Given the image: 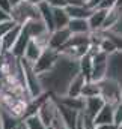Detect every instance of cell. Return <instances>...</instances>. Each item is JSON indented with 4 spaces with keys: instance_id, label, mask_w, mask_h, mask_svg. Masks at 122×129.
<instances>
[{
    "instance_id": "cell-1",
    "label": "cell",
    "mask_w": 122,
    "mask_h": 129,
    "mask_svg": "<svg viewBox=\"0 0 122 129\" xmlns=\"http://www.w3.org/2000/svg\"><path fill=\"white\" fill-rule=\"evenodd\" d=\"M38 18H41L39 9L36 5L30 3L29 0H23L20 5H17L11 11V20L20 26L26 24L29 20H38Z\"/></svg>"
},
{
    "instance_id": "cell-2",
    "label": "cell",
    "mask_w": 122,
    "mask_h": 129,
    "mask_svg": "<svg viewBox=\"0 0 122 129\" xmlns=\"http://www.w3.org/2000/svg\"><path fill=\"white\" fill-rule=\"evenodd\" d=\"M20 64H21V68H23L24 81H26V89H27L30 98L35 99V98H39L41 95H44L45 92H44V89H42L39 75L33 71V64L29 63V62L24 60V59H20Z\"/></svg>"
},
{
    "instance_id": "cell-3",
    "label": "cell",
    "mask_w": 122,
    "mask_h": 129,
    "mask_svg": "<svg viewBox=\"0 0 122 129\" xmlns=\"http://www.w3.org/2000/svg\"><path fill=\"white\" fill-rule=\"evenodd\" d=\"M99 96L104 99L106 104L116 105L121 102V93H122V86L112 77H107L101 80L99 83Z\"/></svg>"
},
{
    "instance_id": "cell-4",
    "label": "cell",
    "mask_w": 122,
    "mask_h": 129,
    "mask_svg": "<svg viewBox=\"0 0 122 129\" xmlns=\"http://www.w3.org/2000/svg\"><path fill=\"white\" fill-rule=\"evenodd\" d=\"M59 57H60V53H59L57 50H53V48H50V47L44 48L42 53H41V56H39V59L33 63V71H35L38 75L47 74L48 71L53 69L54 64L57 63Z\"/></svg>"
},
{
    "instance_id": "cell-5",
    "label": "cell",
    "mask_w": 122,
    "mask_h": 129,
    "mask_svg": "<svg viewBox=\"0 0 122 129\" xmlns=\"http://www.w3.org/2000/svg\"><path fill=\"white\" fill-rule=\"evenodd\" d=\"M57 114V102L53 96H50L48 99L44 101V104L39 107L36 116L39 117V120L47 126V128H51L53 125V120Z\"/></svg>"
},
{
    "instance_id": "cell-6",
    "label": "cell",
    "mask_w": 122,
    "mask_h": 129,
    "mask_svg": "<svg viewBox=\"0 0 122 129\" xmlns=\"http://www.w3.org/2000/svg\"><path fill=\"white\" fill-rule=\"evenodd\" d=\"M57 114H59V117L62 119V122L66 125L68 129H77V123H78V119H80V114L82 113L74 111V110H69V108L63 107V105H60L57 102Z\"/></svg>"
},
{
    "instance_id": "cell-7",
    "label": "cell",
    "mask_w": 122,
    "mask_h": 129,
    "mask_svg": "<svg viewBox=\"0 0 122 129\" xmlns=\"http://www.w3.org/2000/svg\"><path fill=\"white\" fill-rule=\"evenodd\" d=\"M71 38V32L65 27V29H57V30H53L50 33V41H48V47L53 48V50H57L60 51L62 48L65 47V44L69 41Z\"/></svg>"
},
{
    "instance_id": "cell-8",
    "label": "cell",
    "mask_w": 122,
    "mask_h": 129,
    "mask_svg": "<svg viewBox=\"0 0 122 129\" xmlns=\"http://www.w3.org/2000/svg\"><path fill=\"white\" fill-rule=\"evenodd\" d=\"M104 99L101 96H93V98H85V110L82 111L85 116L95 119V116L99 113V110L104 107Z\"/></svg>"
},
{
    "instance_id": "cell-9",
    "label": "cell",
    "mask_w": 122,
    "mask_h": 129,
    "mask_svg": "<svg viewBox=\"0 0 122 129\" xmlns=\"http://www.w3.org/2000/svg\"><path fill=\"white\" fill-rule=\"evenodd\" d=\"M29 41H30V35L26 32V29L23 27V29H21V33H20V36L17 38V41H15V44H14V47L11 48L9 53H11L12 56H15L17 59H23Z\"/></svg>"
},
{
    "instance_id": "cell-10",
    "label": "cell",
    "mask_w": 122,
    "mask_h": 129,
    "mask_svg": "<svg viewBox=\"0 0 122 129\" xmlns=\"http://www.w3.org/2000/svg\"><path fill=\"white\" fill-rule=\"evenodd\" d=\"M88 80L78 72L77 75H74L72 77V80L69 81V84H68V87H66V92H65V95L63 96H82V90H83V86H85V83H86Z\"/></svg>"
},
{
    "instance_id": "cell-11",
    "label": "cell",
    "mask_w": 122,
    "mask_h": 129,
    "mask_svg": "<svg viewBox=\"0 0 122 129\" xmlns=\"http://www.w3.org/2000/svg\"><path fill=\"white\" fill-rule=\"evenodd\" d=\"M54 99H56L60 105L69 108V110H74V111H78V113H82V111L85 110V98L83 96H75V98H72V96H57V98H54Z\"/></svg>"
},
{
    "instance_id": "cell-12",
    "label": "cell",
    "mask_w": 122,
    "mask_h": 129,
    "mask_svg": "<svg viewBox=\"0 0 122 129\" xmlns=\"http://www.w3.org/2000/svg\"><path fill=\"white\" fill-rule=\"evenodd\" d=\"M107 12L106 9H93L92 15L88 18V24H89V29L91 32H99L103 30V24L107 18Z\"/></svg>"
},
{
    "instance_id": "cell-13",
    "label": "cell",
    "mask_w": 122,
    "mask_h": 129,
    "mask_svg": "<svg viewBox=\"0 0 122 129\" xmlns=\"http://www.w3.org/2000/svg\"><path fill=\"white\" fill-rule=\"evenodd\" d=\"M23 27L26 29V32L30 35V39H35V38H38V36H41V35L48 32L45 23L41 18H38V20H29L26 24H23Z\"/></svg>"
},
{
    "instance_id": "cell-14",
    "label": "cell",
    "mask_w": 122,
    "mask_h": 129,
    "mask_svg": "<svg viewBox=\"0 0 122 129\" xmlns=\"http://www.w3.org/2000/svg\"><path fill=\"white\" fill-rule=\"evenodd\" d=\"M66 14L69 15V18L72 20H88L92 15L93 9H91L88 5H80V6H66L65 8Z\"/></svg>"
},
{
    "instance_id": "cell-15",
    "label": "cell",
    "mask_w": 122,
    "mask_h": 129,
    "mask_svg": "<svg viewBox=\"0 0 122 129\" xmlns=\"http://www.w3.org/2000/svg\"><path fill=\"white\" fill-rule=\"evenodd\" d=\"M113 114H115V105L112 104H104V107L99 110V113L95 116L93 123L98 125H107V123H113Z\"/></svg>"
},
{
    "instance_id": "cell-16",
    "label": "cell",
    "mask_w": 122,
    "mask_h": 129,
    "mask_svg": "<svg viewBox=\"0 0 122 129\" xmlns=\"http://www.w3.org/2000/svg\"><path fill=\"white\" fill-rule=\"evenodd\" d=\"M21 29H23V26H20V24H15L9 32L6 33L2 39H0V42H2V48H3V51H11V48L14 47V44H15V41H17V38L20 36V33H21Z\"/></svg>"
},
{
    "instance_id": "cell-17",
    "label": "cell",
    "mask_w": 122,
    "mask_h": 129,
    "mask_svg": "<svg viewBox=\"0 0 122 129\" xmlns=\"http://www.w3.org/2000/svg\"><path fill=\"white\" fill-rule=\"evenodd\" d=\"M69 20L71 18L66 14L65 8H53V26H54V30L68 27Z\"/></svg>"
},
{
    "instance_id": "cell-18",
    "label": "cell",
    "mask_w": 122,
    "mask_h": 129,
    "mask_svg": "<svg viewBox=\"0 0 122 129\" xmlns=\"http://www.w3.org/2000/svg\"><path fill=\"white\" fill-rule=\"evenodd\" d=\"M38 9H39L41 20L45 23V26H47L48 32L51 33L53 30H54V26H53V8H51V6H48L45 2H42V3H39V5H38Z\"/></svg>"
},
{
    "instance_id": "cell-19",
    "label": "cell",
    "mask_w": 122,
    "mask_h": 129,
    "mask_svg": "<svg viewBox=\"0 0 122 129\" xmlns=\"http://www.w3.org/2000/svg\"><path fill=\"white\" fill-rule=\"evenodd\" d=\"M42 47L41 45H38L33 39L29 41V44H27V48H26V51H24V56H23V59L24 60H27L29 63H35L38 59H39V56H41V53H42Z\"/></svg>"
},
{
    "instance_id": "cell-20",
    "label": "cell",
    "mask_w": 122,
    "mask_h": 129,
    "mask_svg": "<svg viewBox=\"0 0 122 129\" xmlns=\"http://www.w3.org/2000/svg\"><path fill=\"white\" fill-rule=\"evenodd\" d=\"M66 29L71 32V35H88V33H91L88 20H74L72 18V20H69Z\"/></svg>"
},
{
    "instance_id": "cell-21",
    "label": "cell",
    "mask_w": 122,
    "mask_h": 129,
    "mask_svg": "<svg viewBox=\"0 0 122 129\" xmlns=\"http://www.w3.org/2000/svg\"><path fill=\"white\" fill-rule=\"evenodd\" d=\"M78 72L86 78L91 80V74H92V57L89 54H85L83 57L78 59Z\"/></svg>"
},
{
    "instance_id": "cell-22",
    "label": "cell",
    "mask_w": 122,
    "mask_h": 129,
    "mask_svg": "<svg viewBox=\"0 0 122 129\" xmlns=\"http://www.w3.org/2000/svg\"><path fill=\"white\" fill-rule=\"evenodd\" d=\"M82 96L83 98H93V96H99V84L88 80L83 86V90H82Z\"/></svg>"
},
{
    "instance_id": "cell-23",
    "label": "cell",
    "mask_w": 122,
    "mask_h": 129,
    "mask_svg": "<svg viewBox=\"0 0 122 129\" xmlns=\"http://www.w3.org/2000/svg\"><path fill=\"white\" fill-rule=\"evenodd\" d=\"M20 123H21V120L12 117L11 114L5 113V111L2 110V128L0 129H15Z\"/></svg>"
},
{
    "instance_id": "cell-24",
    "label": "cell",
    "mask_w": 122,
    "mask_h": 129,
    "mask_svg": "<svg viewBox=\"0 0 122 129\" xmlns=\"http://www.w3.org/2000/svg\"><path fill=\"white\" fill-rule=\"evenodd\" d=\"M23 125L26 126V129H47V126L39 120V117L36 114L30 116V117H26L23 120Z\"/></svg>"
},
{
    "instance_id": "cell-25",
    "label": "cell",
    "mask_w": 122,
    "mask_h": 129,
    "mask_svg": "<svg viewBox=\"0 0 122 129\" xmlns=\"http://www.w3.org/2000/svg\"><path fill=\"white\" fill-rule=\"evenodd\" d=\"M113 123H116L118 126L122 125V101L119 104L115 105V114H113Z\"/></svg>"
},
{
    "instance_id": "cell-26",
    "label": "cell",
    "mask_w": 122,
    "mask_h": 129,
    "mask_svg": "<svg viewBox=\"0 0 122 129\" xmlns=\"http://www.w3.org/2000/svg\"><path fill=\"white\" fill-rule=\"evenodd\" d=\"M14 26H15V23H14L12 20L2 21V23H0V39H2V38H3V36H5L8 32H9V30H11Z\"/></svg>"
},
{
    "instance_id": "cell-27",
    "label": "cell",
    "mask_w": 122,
    "mask_h": 129,
    "mask_svg": "<svg viewBox=\"0 0 122 129\" xmlns=\"http://www.w3.org/2000/svg\"><path fill=\"white\" fill-rule=\"evenodd\" d=\"M45 3L51 8H66L68 0H45Z\"/></svg>"
},
{
    "instance_id": "cell-28",
    "label": "cell",
    "mask_w": 122,
    "mask_h": 129,
    "mask_svg": "<svg viewBox=\"0 0 122 129\" xmlns=\"http://www.w3.org/2000/svg\"><path fill=\"white\" fill-rule=\"evenodd\" d=\"M0 9L3 12H6L8 15H11V11H12V6L9 3V0H0Z\"/></svg>"
},
{
    "instance_id": "cell-29",
    "label": "cell",
    "mask_w": 122,
    "mask_h": 129,
    "mask_svg": "<svg viewBox=\"0 0 122 129\" xmlns=\"http://www.w3.org/2000/svg\"><path fill=\"white\" fill-rule=\"evenodd\" d=\"M104 0H88V6L91 8V9H98L99 6H101V3H103Z\"/></svg>"
},
{
    "instance_id": "cell-30",
    "label": "cell",
    "mask_w": 122,
    "mask_h": 129,
    "mask_svg": "<svg viewBox=\"0 0 122 129\" xmlns=\"http://www.w3.org/2000/svg\"><path fill=\"white\" fill-rule=\"evenodd\" d=\"M96 129H119L116 123H107V125H98Z\"/></svg>"
},
{
    "instance_id": "cell-31",
    "label": "cell",
    "mask_w": 122,
    "mask_h": 129,
    "mask_svg": "<svg viewBox=\"0 0 122 129\" xmlns=\"http://www.w3.org/2000/svg\"><path fill=\"white\" fill-rule=\"evenodd\" d=\"M8 20H11V15H8L6 12H3V11L0 9V23H2V21H8Z\"/></svg>"
},
{
    "instance_id": "cell-32",
    "label": "cell",
    "mask_w": 122,
    "mask_h": 129,
    "mask_svg": "<svg viewBox=\"0 0 122 129\" xmlns=\"http://www.w3.org/2000/svg\"><path fill=\"white\" fill-rule=\"evenodd\" d=\"M21 2H23V0H9V3H11V6H12V8H15V6H17V5H20Z\"/></svg>"
},
{
    "instance_id": "cell-33",
    "label": "cell",
    "mask_w": 122,
    "mask_h": 129,
    "mask_svg": "<svg viewBox=\"0 0 122 129\" xmlns=\"http://www.w3.org/2000/svg\"><path fill=\"white\" fill-rule=\"evenodd\" d=\"M29 2H30V3H33V5H36V6H38L39 3H42V2H45V0H29Z\"/></svg>"
},
{
    "instance_id": "cell-34",
    "label": "cell",
    "mask_w": 122,
    "mask_h": 129,
    "mask_svg": "<svg viewBox=\"0 0 122 129\" xmlns=\"http://www.w3.org/2000/svg\"><path fill=\"white\" fill-rule=\"evenodd\" d=\"M2 90H3V81L0 80V95H2Z\"/></svg>"
},
{
    "instance_id": "cell-35",
    "label": "cell",
    "mask_w": 122,
    "mask_h": 129,
    "mask_svg": "<svg viewBox=\"0 0 122 129\" xmlns=\"http://www.w3.org/2000/svg\"><path fill=\"white\" fill-rule=\"evenodd\" d=\"M3 53H5V51H3V48H2V42H0V56H2Z\"/></svg>"
},
{
    "instance_id": "cell-36",
    "label": "cell",
    "mask_w": 122,
    "mask_h": 129,
    "mask_svg": "<svg viewBox=\"0 0 122 129\" xmlns=\"http://www.w3.org/2000/svg\"><path fill=\"white\" fill-rule=\"evenodd\" d=\"M0 128H2V108H0Z\"/></svg>"
},
{
    "instance_id": "cell-37",
    "label": "cell",
    "mask_w": 122,
    "mask_h": 129,
    "mask_svg": "<svg viewBox=\"0 0 122 129\" xmlns=\"http://www.w3.org/2000/svg\"><path fill=\"white\" fill-rule=\"evenodd\" d=\"M21 129H26V126H24V125H23V122H21Z\"/></svg>"
},
{
    "instance_id": "cell-38",
    "label": "cell",
    "mask_w": 122,
    "mask_h": 129,
    "mask_svg": "<svg viewBox=\"0 0 122 129\" xmlns=\"http://www.w3.org/2000/svg\"><path fill=\"white\" fill-rule=\"evenodd\" d=\"M82 2H83V3H88V0H82Z\"/></svg>"
}]
</instances>
